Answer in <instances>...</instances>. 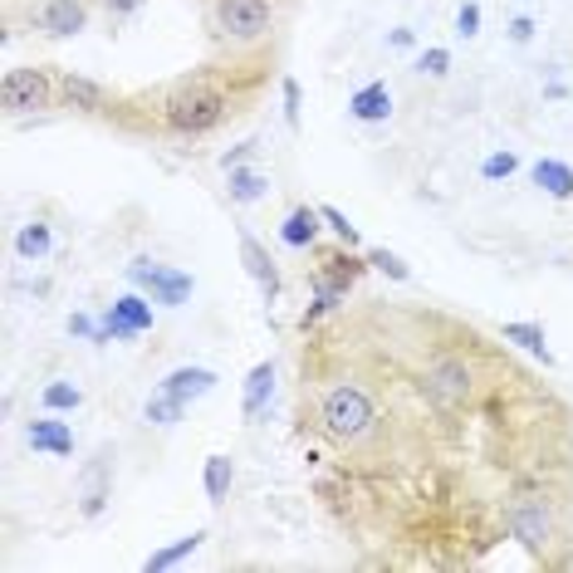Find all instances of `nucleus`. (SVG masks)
I'll use <instances>...</instances> for the list:
<instances>
[{"label":"nucleus","instance_id":"a878e982","mask_svg":"<svg viewBox=\"0 0 573 573\" xmlns=\"http://www.w3.org/2000/svg\"><path fill=\"white\" fill-rule=\"evenodd\" d=\"M416 74H426V79H446V74H451V50H441V45L422 50L416 54Z\"/></svg>","mask_w":573,"mask_h":573},{"label":"nucleus","instance_id":"2f4dec72","mask_svg":"<svg viewBox=\"0 0 573 573\" xmlns=\"http://www.w3.org/2000/svg\"><path fill=\"white\" fill-rule=\"evenodd\" d=\"M510 40L514 45H530L534 40V21H530V15H514V21H510Z\"/></svg>","mask_w":573,"mask_h":573},{"label":"nucleus","instance_id":"4be33fe9","mask_svg":"<svg viewBox=\"0 0 573 573\" xmlns=\"http://www.w3.org/2000/svg\"><path fill=\"white\" fill-rule=\"evenodd\" d=\"M40 407H45V412H79V407H84V387L70 383V377H54V383L40 387Z\"/></svg>","mask_w":573,"mask_h":573},{"label":"nucleus","instance_id":"473e14b6","mask_svg":"<svg viewBox=\"0 0 573 573\" xmlns=\"http://www.w3.org/2000/svg\"><path fill=\"white\" fill-rule=\"evenodd\" d=\"M387 45H393V50H412L416 35L412 30H393V35H387Z\"/></svg>","mask_w":573,"mask_h":573},{"label":"nucleus","instance_id":"4468645a","mask_svg":"<svg viewBox=\"0 0 573 573\" xmlns=\"http://www.w3.org/2000/svg\"><path fill=\"white\" fill-rule=\"evenodd\" d=\"M270 397H275V363H256L246 373V393H240V412H246V422L265 416Z\"/></svg>","mask_w":573,"mask_h":573},{"label":"nucleus","instance_id":"6e6552de","mask_svg":"<svg viewBox=\"0 0 573 573\" xmlns=\"http://www.w3.org/2000/svg\"><path fill=\"white\" fill-rule=\"evenodd\" d=\"M152 328V299L142 295H123L103 309V324H99V338L94 344H109V338H138Z\"/></svg>","mask_w":573,"mask_h":573},{"label":"nucleus","instance_id":"39448f33","mask_svg":"<svg viewBox=\"0 0 573 573\" xmlns=\"http://www.w3.org/2000/svg\"><path fill=\"white\" fill-rule=\"evenodd\" d=\"M128 279H133L138 289H148V299H152V304H162V309L187 304L191 289H197V279H191L187 270H177V265H158V260H138V265L128 270Z\"/></svg>","mask_w":573,"mask_h":573},{"label":"nucleus","instance_id":"ddd939ff","mask_svg":"<svg viewBox=\"0 0 573 573\" xmlns=\"http://www.w3.org/2000/svg\"><path fill=\"white\" fill-rule=\"evenodd\" d=\"M162 393H172L177 397V402H197V397H207L211 387H216V373H211V368H172L167 377H162Z\"/></svg>","mask_w":573,"mask_h":573},{"label":"nucleus","instance_id":"393cba45","mask_svg":"<svg viewBox=\"0 0 573 573\" xmlns=\"http://www.w3.org/2000/svg\"><path fill=\"white\" fill-rule=\"evenodd\" d=\"M319 211H324V226L334 231V240H338V246H348V250H363V231H358L353 221L344 216V211H338V207H319Z\"/></svg>","mask_w":573,"mask_h":573},{"label":"nucleus","instance_id":"b1692460","mask_svg":"<svg viewBox=\"0 0 573 573\" xmlns=\"http://www.w3.org/2000/svg\"><path fill=\"white\" fill-rule=\"evenodd\" d=\"M182 412H187V402H177V397L162 393V387L148 397V407H142V416H148V422H158V426H177Z\"/></svg>","mask_w":573,"mask_h":573},{"label":"nucleus","instance_id":"f257e3e1","mask_svg":"<svg viewBox=\"0 0 573 573\" xmlns=\"http://www.w3.org/2000/svg\"><path fill=\"white\" fill-rule=\"evenodd\" d=\"M299 397L344 475L373 481L387 534L505 539L520 485H573V412L510 344L432 304L363 299L309 328Z\"/></svg>","mask_w":573,"mask_h":573},{"label":"nucleus","instance_id":"bb28decb","mask_svg":"<svg viewBox=\"0 0 573 573\" xmlns=\"http://www.w3.org/2000/svg\"><path fill=\"white\" fill-rule=\"evenodd\" d=\"M514 172H520V158H514V152H490V158L481 162V177H485V182L514 177Z\"/></svg>","mask_w":573,"mask_h":573},{"label":"nucleus","instance_id":"7ed1b4c3","mask_svg":"<svg viewBox=\"0 0 573 573\" xmlns=\"http://www.w3.org/2000/svg\"><path fill=\"white\" fill-rule=\"evenodd\" d=\"M275 30L270 0H211V35L226 50H260Z\"/></svg>","mask_w":573,"mask_h":573},{"label":"nucleus","instance_id":"cd10ccee","mask_svg":"<svg viewBox=\"0 0 573 573\" xmlns=\"http://www.w3.org/2000/svg\"><path fill=\"white\" fill-rule=\"evenodd\" d=\"M279 94H285V123H289V133H299V103H304V94H299L295 74H285V79H279Z\"/></svg>","mask_w":573,"mask_h":573},{"label":"nucleus","instance_id":"2eb2a0df","mask_svg":"<svg viewBox=\"0 0 573 573\" xmlns=\"http://www.w3.org/2000/svg\"><path fill=\"white\" fill-rule=\"evenodd\" d=\"M387 113H393V89H387L383 79L363 84V89L348 99V119H358V123H387Z\"/></svg>","mask_w":573,"mask_h":573},{"label":"nucleus","instance_id":"c85d7f7f","mask_svg":"<svg viewBox=\"0 0 573 573\" xmlns=\"http://www.w3.org/2000/svg\"><path fill=\"white\" fill-rule=\"evenodd\" d=\"M456 35H461V40H475V35H481V5H475V0H465L461 11H456Z\"/></svg>","mask_w":573,"mask_h":573},{"label":"nucleus","instance_id":"6ab92c4d","mask_svg":"<svg viewBox=\"0 0 573 573\" xmlns=\"http://www.w3.org/2000/svg\"><path fill=\"white\" fill-rule=\"evenodd\" d=\"M201 544H207V530H191V534H182L177 544H167V549L148 553V559H142V569H148V573H167V569H177L182 559H191Z\"/></svg>","mask_w":573,"mask_h":573},{"label":"nucleus","instance_id":"f3484780","mask_svg":"<svg viewBox=\"0 0 573 573\" xmlns=\"http://www.w3.org/2000/svg\"><path fill=\"white\" fill-rule=\"evenodd\" d=\"M500 338H505L510 348H524V353H534L544 368H553L549 334H544V324H534V319H520V324H500Z\"/></svg>","mask_w":573,"mask_h":573},{"label":"nucleus","instance_id":"f03ea898","mask_svg":"<svg viewBox=\"0 0 573 573\" xmlns=\"http://www.w3.org/2000/svg\"><path fill=\"white\" fill-rule=\"evenodd\" d=\"M250 64H260L256 50H226V60L182 74L177 84H167V89L152 99V123L177 142H197V138H207V133H216L226 119L246 113L240 109L246 99L236 94V74H246Z\"/></svg>","mask_w":573,"mask_h":573},{"label":"nucleus","instance_id":"7c9ffc66","mask_svg":"<svg viewBox=\"0 0 573 573\" xmlns=\"http://www.w3.org/2000/svg\"><path fill=\"white\" fill-rule=\"evenodd\" d=\"M260 152V142H236L231 152H221V172H231V167H246L250 158Z\"/></svg>","mask_w":573,"mask_h":573},{"label":"nucleus","instance_id":"0eeeda50","mask_svg":"<svg viewBox=\"0 0 573 573\" xmlns=\"http://www.w3.org/2000/svg\"><path fill=\"white\" fill-rule=\"evenodd\" d=\"M30 30L45 40H74L89 30V0H40L30 11Z\"/></svg>","mask_w":573,"mask_h":573},{"label":"nucleus","instance_id":"20e7f679","mask_svg":"<svg viewBox=\"0 0 573 573\" xmlns=\"http://www.w3.org/2000/svg\"><path fill=\"white\" fill-rule=\"evenodd\" d=\"M0 103H5L11 119L45 113L60 103V79H54L45 64H15V70H5V79H0Z\"/></svg>","mask_w":573,"mask_h":573},{"label":"nucleus","instance_id":"c756f323","mask_svg":"<svg viewBox=\"0 0 573 573\" xmlns=\"http://www.w3.org/2000/svg\"><path fill=\"white\" fill-rule=\"evenodd\" d=\"M99 5H103V15H109V21L119 25V21H133V15H138L142 5H148V0H99Z\"/></svg>","mask_w":573,"mask_h":573},{"label":"nucleus","instance_id":"dca6fc26","mask_svg":"<svg viewBox=\"0 0 573 573\" xmlns=\"http://www.w3.org/2000/svg\"><path fill=\"white\" fill-rule=\"evenodd\" d=\"M530 182L544 191V197H553V201H569L573 197V167H569V162H559V158H539V162H534Z\"/></svg>","mask_w":573,"mask_h":573},{"label":"nucleus","instance_id":"1a4fd4ad","mask_svg":"<svg viewBox=\"0 0 573 573\" xmlns=\"http://www.w3.org/2000/svg\"><path fill=\"white\" fill-rule=\"evenodd\" d=\"M54 79H60V103L64 109L89 113V119H109V109H113L109 84L89 79V74H74V70H60Z\"/></svg>","mask_w":573,"mask_h":573},{"label":"nucleus","instance_id":"423d86ee","mask_svg":"<svg viewBox=\"0 0 573 573\" xmlns=\"http://www.w3.org/2000/svg\"><path fill=\"white\" fill-rule=\"evenodd\" d=\"M113 461H119V451L103 441L99 451H94V461L79 465V514H84V520H99V514L109 510V500H113Z\"/></svg>","mask_w":573,"mask_h":573},{"label":"nucleus","instance_id":"9b49d317","mask_svg":"<svg viewBox=\"0 0 573 573\" xmlns=\"http://www.w3.org/2000/svg\"><path fill=\"white\" fill-rule=\"evenodd\" d=\"M25 441H30V451H40V456H74L70 422H60L54 412L30 416V422H25Z\"/></svg>","mask_w":573,"mask_h":573},{"label":"nucleus","instance_id":"f8f14e48","mask_svg":"<svg viewBox=\"0 0 573 573\" xmlns=\"http://www.w3.org/2000/svg\"><path fill=\"white\" fill-rule=\"evenodd\" d=\"M319 231H328L324 211H319V207H295L285 221H279V240H285L289 250H314Z\"/></svg>","mask_w":573,"mask_h":573},{"label":"nucleus","instance_id":"9d476101","mask_svg":"<svg viewBox=\"0 0 573 573\" xmlns=\"http://www.w3.org/2000/svg\"><path fill=\"white\" fill-rule=\"evenodd\" d=\"M240 265H246V275L260 285L265 304H275V299H279V289H285V275H279V260L270 256V250L260 246V240L250 236L246 226H240Z\"/></svg>","mask_w":573,"mask_h":573},{"label":"nucleus","instance_id":"5701e85b","mask_svg":"<svg viewBox=\"0 0 573 573\" xmlns=\"http://www.w3.org/2000/svg\"><path fill=\"white\" fill-rule=\"evenodd\" d=\"M368 256V265L377 270V275H387V279H397V285H412V265H407L397 250H387V246H373V250H363Z\"/></svg>","mask_w":573,"mask_h":573},{"label":"nucleus","instance_id":"a211bd4d","mask_svg":"<svg viewBox=\"0 0 573 573\" xmlns=\"http://www.w3.org/2000/svg\"><path fill=\"white\" fill-rule=\"evenodd\" d=\"M226 191H231V201H236V207H250V201L270 197V177L246 162V167H231L226 172Z\"/></svg>","mask_w":573,"mask_h":573},{"label":"nucleus","instance_id":"aec40b11","mask_svg":"<svg viewBox=\"0 0 573 573\" xmlns=\"http://www.w3.org/2000/svg\"><path fill=\"white\" fill-rule=\"evenodd\" d=\"M50 250H54V236H50L45 221H25V226L15 231V256H21L25 265H40Z\"/></svg>","mask_w":573,"mask_h":573},{"label":"nucleus","instance_id":"412c9836","mask_svg":"<svg viewBox=\"0 0 573 573\" xmlns=\"http://www.w3.org/2000/svg\"><path fill=\"white\" fill-rule=\"evenodd\" d=\"M201 485H207V500L211 505H226L231 500V485H236V465H231V456H207Z\"/></svg>","mask_w":573,"mask_h":573}]
</instances>
